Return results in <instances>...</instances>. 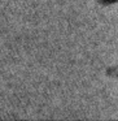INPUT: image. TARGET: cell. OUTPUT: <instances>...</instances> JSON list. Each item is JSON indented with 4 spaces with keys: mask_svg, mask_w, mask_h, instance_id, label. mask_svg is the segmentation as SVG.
<instances>
[{
    "mask_svg": "<svg viewBox=\"0 0 118 121\" xmlns=\"http://www.w3.org/2000/svg\"><path fill=\"white\" fill-rule=\"evenodd\" d=\"M105 1H110V0H105Z\"/></svg>",
    "mask_w": 118,
    "mask_h": 121,
    "instance_id": "1",
    "label": "cell"
}]
</instances>
